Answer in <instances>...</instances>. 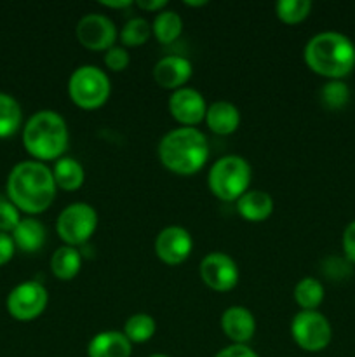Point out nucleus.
<instances>
[{
	"label": "nucleus",
	"mask_w": 355,
	"mask_h": 357,
	"mask_svg": "<svg viewBox=\"0 0 355 357\" xmlns=\"http://www.w3.org/2000/svg\"><path fill=\"white\" fill-rule=\"evenodd\" d=\"M312 10L310 0H281L275 3L277 17L285 24H298L308 17Z\"/></svg>",
	"instance_id": "nucleus-26"
},
{
	"label": "nucleus",
	"mask_w": 355,
	"mask_h": 357,
	"mask_svg": "<svg viewBox=\"0 0 355 357\" xmlns=\"http://www.w3.org/2000/svg\"><path fill=\"white\" fill-rule=\"evenodd\" d=\"M136 6L150 13H160L167 6V0H136Z\"/></svg>",
	"instance_id": "nucleus-34"
},
{
	"label": "nucleus",
	"mask_w": 355,
	"mask_h": 357,
	"mask_svg": "<svg viewBox=\"0 0 355 357\" xmlns=\"http://www.w3.org/2000/svg\"><path fill=\"white\" fill-rule=\"evenodd\" d=\"M169 112L183 128H195L205 121V98L194 87H181V89L173 91L169 98Z\"/></svg>",
	"instance_id": "nucleus-13"
},
{
	"label": "nucleus",
	"mask_w": 355,
	"mask_h": 357,
	"mask_svg": "<svg viewBox=\"0 0 355 357\" xmlns=\"http://www.w3.org/2000/svg\"><path fill=\"white\" fill-rule=\"evenodd\" d=\"M343 251L348 260L355 264V220L343 232Z\"/></svg>",
	"instance_id": "nucleus-33"
},
{
	"label": "nucleus",
	"mask_w": 355,
	"mask_h": 357,
	"mask_svg": "<svg viewBox=\"0 0 355 357\" xmlns=\"http://www.w3.org/2000/svg\"><path fill=\"white\" fill-rule=\"evenodd\" d=\"M132 344L124 331H101L87 345L89 357H131Z\"/></svg>",
	"instance_id": "nucleus-16"
},
{
	"label": "nucleus",
	"mask_w": 355,
	"mask_h": 357,
	"mask_svg": "<svg viewBox=\"0 0 355 357\" xmlns=\"http://www.w3.org/2000/svg\"><path fill=\"white\" fill-rule=\"evenodd\" d=\"M101 6L110 7V9H124V7L131 6V0H115V2H111V0H103Z\"/></svg>",
	"instance_id": "nucleus-35"
},
{
	"label": "nucleus",
	"mask_w": 355,
	"mask_h": 357,
	"mask_svg": "<svg viewBox=\"0 0 355 357\" xmlns=\"http://www.w3.org/2000/svg\"><path fill=\"white\" fill-rule=\"evenodd\" d=\"M56 188L52 169L38 160L16 164L7 178V199L26 215L47 211L54 202Z\"/></svg>",
	"instance_id": "nucleus-1"
},
{
	"label": "nucleus",
	"mask_w": 355,
	"mask_h": 357,
	"mask_svg": "<svg viewBox=\"0 0 355 357\" xmlns=\"http://www.w3.org/2000/svg\"><path fill=\"white\" fill-rule=\"evenodd\" d=\"M150 357H169V356H166V354H153V356H150Z\"/></svg>",
	"instance_id": "nucleus-37"
},
{
	"label": "nucleus",
	"mask_w": 355,
	"mask_h": 357,
	"mask_svg": "<svg viewBox=\"0 0 355 357\" xmlns=\"http://www.w3.org/2000/svg\"><path fill=\"white\" fill-rule=\"evenodd\" d=\"M237 211L247 222H265L274 213V199L268 192L247 190L237 201Z\"/></svg>",
	"instance_id": "nucleus-18"
},
{
	"label": "nucleus",
	"mask_w": 355,
	"mask_h": 357,
	"mask_svg": "<svg viewBox=\"0 0 355 357\" xmlns=\"http://www.w3.org/2000/svg\"><path fill=\"white\" fill-rule=\"evenodd\" d=\"M159 159L171 173L190 176L198 173L209 159V145L197 128H176L159 143Z\"/></svg>",
	"instance_id": "nucleus-2"
},
{
	"label": "nucleus",
	"mask_w": 355,
	"mask_h": 357,
	"mask_svg": "<svg viewBox=\"0 0 355 357\" xmlns=\"http://www.w3.org/2000/svg\"><path fill=\"white\" fill-rule=\"evenodd\" d=\"M14 253H16V244H14L13 236L0 232V267L9 264L13 260Z\"/></svg>",
	"instance_id": "nucleus-31"
},
{
	"label": "nucleus",
	"mask_w": 355,
	"mask_h": 357,
	"mask_svg": "<svg viewBox=\"0 0 355 357\" xmlns=\"http://www.w3.org/2000/svg\"><path fill=\"white\" fill-rule=\"evenodd\" d=\"M205 124L214 135L228 136L240 126V112L230 101H214L205 112Z\"/></svg>",
	"instance_id": "nucleus-17"
},
{
	"label": "nucleus",
	"mask_w": 355,
	"mask_h": 357,
	"mask_svg": "<svg viewBox=\"0 0 355 357\" xmlns=\"http://www.w3.org/2000/svg\"><path fill=\"white\" fill-rule=\"evenodd\" d=\"M183 31V20L174 10H160L152 23V33L160 44H173Z\"/></svg>",
	"instance_id": "nucleus-22"
},
{
	"label": "nucleus",
	"mask_w": 355,
	"mask_h": 357,
	"mask_svg": "<svg viewBox=\"0 0 355 357\" xmlns=\"http://www.w3.org/2000/svg\"><path fill=\"white\" fill-rule=\"evenodd\" d=\"M77 38L84 47L90 51H104L113 47L117 40V26L103 14H86L79 20L75 28Z\"/></svg>",
	"instance_id": "nucleus-11"
},
{
	"label": "nucleus",
	"mask_w": 355,
	"mask_h": 357,
	"mask_svg": "<svg viewBox=\"0 0 355 357\" xmlns=\"http://www.w3.org/2000/svg\"><path fill=\"white\" fill-rule=\"evenodd\" d=\"M348 98H350V91H348L347 84L340 82V80H331L320 89V101L329 110L343 108L347 105Z\"/></svg>",
	"instance_id": "nucleus-28"
},
{
	"label": "nucleus",
	"mask_w": 355,
	"mask_h": 357,
	"mask_svg": "<svg viewBox=\"0 0 355 357\" xmlns=\"http://www.w3.org/2000/svg\"><path fill=\"white\" fill-rule=\"evenodd\" d=\"M111 93L110 77L94 65H84L73 70L68 80V94L73 103L84 110L103 107Z\"/></svg>",
	"instance_id": "nucleus-6"
},
{
	"label": "nucleus",
	"mask_w": 355,
	"mask_h": 357,
	"mask_svg": "<svg viewBox=\"0 0 355 357\" xmlns=\"http://www.w3.org/2000/svg\"><path fill=\"white\" fill-rule=\"evenodd\" d=\"M13 241L23 253H37L45 244V227L35 218H23L13 230Z\"/></svg>",
	"instance_id": "nucleus-19"
},
{
	"label": "nucleus",
	"mask_w": 355,
	"mask_h": 357,
	"mask_svg": "<svg viewBox=\"0 0 355 357\" xmlns=\"http://www.w3.org/2000/svg\"><path fill=\"white\" fill-rule=\"evenodd\" d=\"M52 176H54L56 187L66 192L79 190L84 185V180H86L82 164L73 159V157L66 155L56 160L54 167H52Z\"/></svg>",
	"instance_id": "nucleus-20"
},
{
	"label": "nucleus",
	"mask_w": 355,
	"mask_h": 357,
	"mask_svg": "<svg viewBox=\"0 0 355 357\" xmlns=\"http://www.w3.org/2000/svg\"><path fill=\"white\" fill-rule=\"evenodd\" d=\"M82 267V257L79 250L72 246H59L51 257V271L59 281H72Z\"/></svg>",
	"instance_id": "nucleus-21"
},
{
	"label": "nucleus",
	"mask_w": 355,
	"mask_h": 357,
	"mask_svg": "<svg viewBox=\"0 0 355 357\" xmlns=\"http://www.w3.org/2000/svg\"><path fill=\"white\" fill-rule=\"evenodd\" d=\"M49 293L40 282L26 281L17 284L7 296V312L17 321H33L45 310Z\"/></svg>",
	"instance_id": "nucleus-9"
},
{
	"label": "nucleus",
	"mask_w": 355,
	"mask_h": 357,
	"mask_svg": "<svg viewBox=\"0 0 355 357\" xmlns=\"http://www.w3.org/2000/svg\"><path fill=\"white\" fill-rule=\"evenodd\" d=\"M97 229V213L87 202H73L59 213L56 232L66 246H82Z\"/></svg>",
	"instance_id": "nucleus-7"
},
{
	"label": "nucleus",
	"mask_w": 355,
	"mask_h": 357,
	"mask_svg": "<svg viewBox=\"0 0 355 357\" xmlns=\"http://www.w3.org/2000/svg\"><path fill=\"white\" fill-rule=\"evenodd\" d=\"M19 222V209L9 199H0V232L13 234V230L16 229Z\"/></svg>",
	"instance_id": "nucleus-29"
},
{
	"label": "nucleus",
	"mask_w": 355,
	"mask_h": 357,
	"mask_svg": "<svg viewBox=\"0 0 355 357\" xmlns=\"http://www.w3.org/2000/svg\"><path fill=\"white\" fill-rule=\"evenodd\" d=\"M214 357H260L251 347L242 344H232L228 347L221 349Z\"/></svg>",
	"instance_id": "nucleus-32"
},
{
	"label": "nucleus",
	"mask_w": 355,
	"mask_h": 357,
	"mask_svg": "<svg viewBox=\"0 0 355 357\" xmlns=\"http://www.w3.org/2000/svg\"><path fill=\"white\" fill-rule=\"evenodd\" d=\"M198 272H200V279L204 281V284L218 293L232 291L239 282L240 275L235 260L219 251L205 255L202 258Z\"/></svg>",
	"instance_id": "nucleus-10"
},
{
	"label": "nucleus",
	"mask_w": 355,
	"mask_h": 357,
	"mask_svg": "<svg viewBox=\"0 0 355 357\" xmlns=\"http://www.w3.org/2000/svg\"><path fill=\"white\" fill-rule=\"evenodd\" d=\"M194 250V239L187 229L178 225L160 230L155 239V253L166 265H181Z\"/></svg>",
	"instance_id": "nucleus-12"
},
{
	"label": "nucleus",
	"mask_w": 355,
	"mask_h": 357,
	"mask_svg": "<svg viewBox=\"0 0 355 357\" xmlns=\"http://www.w3.org/2000/svg\"><path fill=\"white\" fill-rule=\"evenodd\" d=\"M291 335L303 351L320 352L331 344L333 328L319 310H299L291 321Z\"/></svg>",
	"instance_id": "nucleus-8"
},
{
	"label": "nucleus",
	"mask_w": 355,
	"mask_h": 357,
	"mask_svg": "<svg viewBox=\"0 0 355 357\" xmlns=\"http://www.w3.org/2000/svg\"><path fill=\"white\" fill-rule=\"evenodd\" d=\"M303 58L312 72L338 80L354 70L355 45L343 33L322 31L306 42Z\"/></svg>",
	"instance_id": "nucleus-3"
},
{
	"label": "nucleus",
	"mask_w": 355,
	"mask_h": 357,
	"mask_svg": "<svg viewBox=\"0 0 355 357\" xmlns=\"http://www.w3.org/2000/svg\"><path fill=\"white\" fill-rule=\"evenodd\" d=\"M184 6H188V7H204V6H207V2H205V0H198V2H190V0H187V2H184Z\"/></svg>",
	"instance_id": "nucleus-36"
},
{
	"label": "nucleus",
	"mask_w": 355,
	"mask_h": 357,
	"mask_svg": "<svg viewBox=\"0 0 355 357\" xmlns=\"http://www.w3.org/2000/svg\"><path fill=\"white\" fill-rule=\"evenodd\" d=\"M251 166L244 157L225 155L216 160L207 174L209 190L219 201L233 202L239 201L249 190Z\"/></svg>",
	"instance_id": "nucleus-5"
},
{
	"label": "nucleus",
	"mask_w": 355,
	"mask_h": 357,
	"mask_svg": "<svg viewBox=\"0 0 355 357\" xmlns=\"http://www.w3.org/2000/svg\"><path fill=\"white\" fill-rule=\"evenodd\" d=\"M194 65L183 56H166L153 66V79L162 89L178 91L191 79Z\"/></svg>",
	"instance_id": "nucleus-14"
},
{
	"label": "nucleus",
	"mask_w": 355,
	"mask_h": 357,
	"mask_svg": "<svg viewBox=\"0 0 355 357\" xmlns=\"http://www.w3.org/2000/svg\"><path fill=\"white\" fill-rule=\"evenodd\" d=\"M68 126L54 110H40L31 115L23 129V145L38 162L58 160L68 149Z\"/></svg>",
	"instance_id": "nucleus-4"
},
{
	"label": "nucleus",
	"mask_w": 355,
	"mask_h": 357,
	"mask_svg": "<svg viewBox=\"0 0 355 357\" xmlns=\"http://www.w3.org/2000/svg\"><path fill=\"white\" fill-rule=\"evenodd\" d=\"M294 300L301 310H317L324 300V286L315 278H303L294 286Z\"/></svg>",
	"instance_id": "nucleus-24"
},
{
	"label": "nucleus",
	"mask_w": 355,
	"mask_h": 357,
	"mask_svg": "<svg viewBox=\"0 0 355 357\" xmlns=\"http://www.w3.org/2000/svg\"><path fill=\"white\" fill-rule=\"evenodd\" d=\"M221 330L233 344L246 345L256 331V321L251 310L242 305H233L223 312Z\"/></svg>",
	"instance_id": "nucleus-15"
},
{
	"label": "nucleus",
	"mask_w": 355,
	"mask_h": 357,
	"mask_svg": "<svg viewBox=\"0 0 355 357\" xmlns=\"http://www.w3.org/2000/svg\"><path fill=\"white\" fill-rule=\"evenodd\" d=\"M129 61H131V58H129L127 49L120 47V45H113L104 52V65L111 72H124L129 66Z\"/></svg>",
	"instance_id": "nucleus-30"
},
{
	"label": "nucleus",
	"mask_w": 355,
	"mask_h": 357,
	"mask_svg": "<svg viewBox=\"0 0 355 357\" xmlns=\"http://www.w3.org/2000/svg\"><path fill=\"white\" fill-rule=\"evenodd\" d=\"M23 122V112L16 98L7 93H0V138H9Z\"/></svg>",
	"instance_id": "nucleus-23"
},
{
	"label": "nucleus",
	"mask_w": 355,
	"mask_h": 357,
	"mask_svg": "<svg viewBox=\"0 0 355 357\" xmlns=\"http://www.w3.org/2000/svg\"><path fill=\"white\" fill-rule=\"evenodd\" d=\"M157 324L155 319L148 314H134L125 321L124 335L131 344H145L155 335Z\"/></svg>",
	"instance_id": "nucleus-25"
},
{
	"label": "nucleus",
	"mask_w": 355,
	"mask_h": 357,
	"mask_svg": "<svg viewBox=\"0 0 355 357\" xmlns=\"http://www.w3.org/2000/svg\"><path fill=\"white\" fill-rule=\"evenodd\" d=\"M150 35H152V24L145 17H132L122 28L120 40L125 47H139L148 42Z\"/></svg>",
	"instance_id": "nucleus-27"
}]
</instances>
